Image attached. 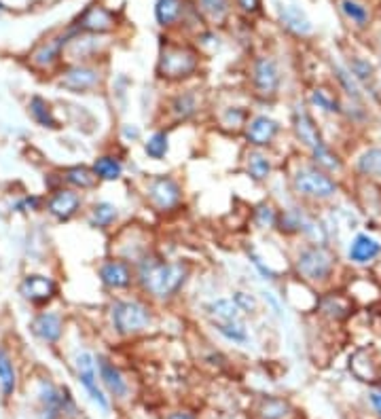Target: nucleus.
<instances>
[{
	"instance_id": "obj_1",
	"label": "nucleus",
	"mask_w": 381,
	"mask_h": 419,
	"mask_svg": "<svg viewBox=\"0 0 381 419\" xmlns=\"http://www.w3.org/2000/svg\"><path fill=\"white\" fill-rule=\"evenodd\" d=\"M134 267L138 290L155 303L174 301L191 278V265L187 260H168L157 252H148Z\"/></svg>"
},
{
	"instance_id": "obj_2",
	"label": "nucleus",
	"mask_w": 381,
	"mask_h": 419,
	"mask_svg": "<svg viewBox=\"0 0 381 419\" xmlns=\"http://www.w3.org/2000/svg\"><path fill=\"white\" fill-rule=\"evenodd\" d=\"M290 125H293V134H295L297 142L303 148H307L311 164H316L318 168H322L329 174H339L343 170L341 157L322 138V132L305 102L295 104V109L290 113Z\"/></svg>"
},
{
	"instance_id": "obj_3",
	"label": "nucleus",
	"mask_w": 381,
	"mask_h": 419,
	"mask_svg": "<svg viewBox=\"0 0 381 419\" xmlns=\"http://www.w3.org/2000/svg\"><path fill=\"white\" fill-rule=\"evenodd\" d=\"M290 191L299 201L307 203H326L337 197L339 184L333 174L324 172L316 164H299L290 172Z\"/></svg>"
},
{
	"instance_id": "obj_4",
	"label": "nucleus",
	"mask_w": 381,
	"mask_h": 419,
	"mask_svg": "<svg viewBox=\"0 0 381 419\" xmlns=\"http://www.w3.org/2000/svg\"><path fill=\"white\" fill-rule=\"evenodd\" d=\"M337 254L329 244H307L297 252L295 274L307 286H324L335 276Z\"/></svg>"
},
{
	"instance_id": "obj_5",
	"label": "nucleus",
	"mask_w": 381,
	"mask_h": 419,
	"mask_svg": "<svg viewBox=\"0 0 381 419\" xmlns=\"http://www.w3.org/2000/svg\"><path fill=\"white\" fill-rule=\"evenodd\" d=\"M113 331L123 337H138L153 329L155 324V309L144 299H117L108 311Z\"/></svg>"
},
{
	"instance_id": "obj_6",
	"label": "nucleus",
	"mask_w": 381,
	"mask_h": 419,
	"mask_svg": "<svg viewBox=\"0 0 381 419\" xmlns=\"http://www.w3.org/2000/svg\"><path fill=\"white\" fill-rule=\"evenodd\" d=\"M199 72V51L191 45L168 42L161 47V54L155 66V74L159 81L166 83H182L193 79Z\"/></svg>"
},
{
	"instance_id": "obj_7",
	"label": "nucleus",
	"mask_w": 381,
	"mask_h": 419,
	"mask_svg": "<svg viewBox=\"0 0 381 419\" xmlns=\"http://www.w3.org/2000/svg\"><path fill=\"white\" fill-rule=\"evenodd\" d=\"M144 199L153 212L172 214L185 203V191L178 178L170 174H155L144 182Z\"/></svg>"
},
{
	"instance_id": "obj_8",
	"label": "nucleus",
	"mask_w": 381,
	"mask_h": 419,
	"mask_svg": "<svg viewBox=\"0 0 381 419\" xmlns=\"http://www.w3.org/2000/svg\"><path fill=\"white\" fill-rule=\"evenodd\" d=\"M250 85H252V93L258 100L263 102L276 100L282 89V70L278 60L271 56L254 58L250 66Z\"/></svg>"
},
{
	"instance_id": "obj_9",
	"label": "nucleus",
	"mask_w": 381,
	"mask_h": 419,
	"mask_svg": "<svg viewBox=\"0 0 381 419\" xmlns=\"http://www.w3.org/2000/svg\"><path fill=\"white\" fill-rule=\"evenodd\" d=\"M242 134H244L248 148L267 150L276 144L278 136L282 134V125H280V121H276L269 115H252Z\"/></svg>"
},
{
	"instance_id": "obj_10",
	"label": "nucleus",
	"mask_w": 381,
	"mask_h": 419,
	"mask_svg": "<svg viewBox=\"0 0 381 419\" xmlns=\"http://www.w3.org/2000/svg\"><path fill=\"white\" fill-rule=\"evenodd\" d=\"M100 282L111 290H127L136 284V267L121 256L106 258L98 269Z\"/></svg>"
},
{
	"instance_id": "obj_11",
	"label": "nucleus",
	"mask_w": 381,
	"mask_h": 419,
	"mask_svg": "<svg viewBox=\"0 0 381 419\" xmlns=\"http://www.w3.org/2000/svg\"><path fill=\"white\" fill-rule=\"evenodd\" d=\"M201 109H203L201 93L195 91V89H187V91L174 93V95L168 100L166 113H168L170 123L178 125V123H189V121H193V119L201 113Z\"/></svg>"
},
{
	"instance_id": "obj_12",
	"label": "nucleus",
	"mask_w": 381,
	"mask_h": 419,
	"mask_svg": "<svg viewBox=\"0 0 381 419\" xmlns=\"http://www.w3.org/2000/svg\"><path fill=\"white\" fill-rule=\"evenodd\" d=\"M77 375H79V381L81 386L87 390L89 398L102 409V411H108V398L104 396L102 388H100V373H98V364H95V358L89 354V351H83L77 356Z\"/></svg>"
},
{
	"instance_id": "obj_13",
	"label": "nucleus",
	"mask_w": 381,
	"mask_h": 419,
	"mask_svg": "<svg viewBox=\"0 0 381 419\" xmlns=\"http://www.w3.org/2000/svg\"><path fill=\"white\" fill-rule=\"evenodd\" d=\"M316 311L329 322H343L354 313V301L343 292H326L316 299Z\"/></svg>"
},
{
	"instance_id": "obj_14",
	"label": "nucleus",
	"mask_w": 381,
	"mask_h": 419,
	"mask_svg": "<svg viewBox=\"0 0 381 419\" xmlns=\"http://www.w3.org/2000/svg\"><path fill=\"white\" fill-rule=\"evenodd\" d=\"M60 85L72 93H85V91H93L102 85V72L93 66H83L77 64L72 68H68L66 72H62L60 77Z\"/></svg>"
},
{
	"instance_id": "obj_15",
	"label": "nucleus",
	"mask_w": 381,
	"mask_h": 419,
	"mask_svg": "<svg viewBox=\"0 0 381 419\" xmlns=\"http://www.w3.org/2000/svg\"><path fill=\"white\" fill-rule=\"evenodd\" d=\"M98 373H100L102 386L106 388V392L111 394L113 398H117V400L127 398V394H130V384H127L125 375L121 373V369H119V366H117L115 362H111L108 358L100 356V358H98Z\"/></svg>"
},
{
	"instance_id": "obj_16",
	"label": "nucleus",
	"mask_w": 381,
	"mask_h": 419,
	"mask_svg": "<svg viewBox=\"0 0 381 419\" xmlns=\"http://www.w3.org/2000/svg\"><path fill=\"white\" fill-rule=\"evenodd\" d=\"M81 195L72 189H58L47 201V209L51 216H56L58 221H70L79 209H81Z\"/></svg>"
},
{
	"instance_id": "obj_17",
	"label": "nucleus",
	"mask_w": 381,
	"mask_h": 419,
	"mask_svg": "<svg viewBox=\"0 0 381 419\" xmlns=\"http://www.w3.org/2000/svg\"><path fill=\"white\" fill-rule=\"evenodd\" d=\"M350 371L354 373V377L358 381H366V384H375L379 379L381 366L375 358V349L371 347H360L350 356Z\"/></svg>"
},
{
	"instance_id": "obj_18",
	"label": "nucleus",
	"mask_w": 381,
	"mask_h": 419,
	"mask_svg": "<svg viewBox=\"0 0 381 419\" xmlns=\"http://www.w3.org/2000/svg\"><path fill=\"white\" fill-rule=\"evenodd\" d=\"M379 254H381V244L366 233H358L348 246L350 263L358 265V267H366V265L375 263V260L379 258Z\"/></svg>"
},
{
	"instance_id": "obj_19",
	"label": "nucleus",
	"mask_w": 381,
	"mask_h": 419,
	"mask_svg": "<svg viewBox=\"0 0 381 419\" xmlns=\"http://www.w3.org/2000/svg\"><path fill=\"white\" fill-rule=\"evenodd\" d=\"M244 172L248 174V178L256 184L267 182L274 174V161L267 155V150L263 148H248L244 155Z\"/></svg>"
},
{
	"instance_id": "obj_20",
	"label": "nucleus",
	"mask_w": 381,
	"mask_h": 419,
	"mask_svg": "<svg viewBox=\"0 0 381 419\" xmlns=\"http://www.w3.org/2000/svg\"><path fill=\"white\" fill-rule=\"evenodd\" d=\"M20 292L24 294L26 301L34 303V305H42L47 301L53 299L56 294V282L47 276H38V274H32V276H26L22 286H20Z\"/></svg>"
},
{
	"instance_id": "obj_21",
	"label": "nucleus",
	"mask_w": 381,
	"mask_h": 419,
	"mask_svg": "<svg viewBox=\"0 0 381 419\" xmlns=\"http://www.w3.org/2000/svg\"><path fill=\"white\" fill-rule=\"evenodd\" d=\"M79 28L85 30V32H91V34H102V32H108L115 28V15L100 7V5H91L85 9V13L81 15L79 19Z\"/></svg>"
},
{
	"instance_id": "obj_22",
	"label": "nucleus",
	"mask_w": 381,
	"mask_h": 419,
	"mask_svg": "<svg viewBox=\"0 0 381 419\" xmlns=\"http://www.w3.org/2000/svg\"><path fill=\"white\" fill-rule=\"evenodd\" d=\"M62 331H64V324H62V318L58 316V313L42 311V313H38V316L32 320V333L38 339H42L45 343L60 341Z\"/></svg>"
},
{
	"instance_id": "obj_23",
	"label": "nucleus",
	"mask_w": 381,
	"mask_h": 419,
	"mask_svg": "<svg viewBox=\"0 0 381 419\" xmlns=\"http://www.w3.org/2000/svg\"><path fill=\"white\" fill-rule=\"evenodd\" d=\"M205 316L210 318V322H242L244 320L242 309L235 305L233 299H227V297L210 301L205 305Z\"/></svg>"
},
{
	"instance_id": "obj_24",
	"label": "nucleus",
	"mask_w": 381,
	"mask_h": 419,
	"mask_svg": "<svg viewBox=\"0 0 381 419\" xmlns=\"http://www.w3.org/2000/svg\"><path fill=\"white\" fill-rule=\"evenodd\" d=\"M278 15H280L282 26H284L288 32L297 34V36H307V34L313 32L311 22L307 19V15H305L297 5H280V7H278Z\"/></svg>"
},
{
	"instance_id": "obj_25",
	"label": "nucleus",
	"mask_w": 381,
	"mask_h": 419,
	"mask_svg": "<svg viewBox=\"0 0 381 419\" xmlns=\"http://www.w3.org/2000/svg\"><path fill=\"white\" fill-rule=\"evenodd\" d=\"M307 104L324 115H341L343 113L341 100L329 87H313L307 95Z\"/></svg>"
},
{
	"instance_id": "obj_26",
	"label": "nucleus",
	"mask_w": 381,
	"mask_h": 419,
	"mask_svg": "<svg viewBox=\"0 0 381 419\" xmlns=\"http://www.w3.org/2000/svg\"><path fill=\"white\" fill-rule=\"evenodd\" d=\"M182 17H185L182 0H157L155 3V19L161 28H172L180 24Z\"/></svg>"
},
{
	"instance_id": "obj_27",
	"label": "nucleus",
	"mask_w": 381,
	"mask_h": 419,
	"mask_svg": "<svg viewBox=\"0 0 381 419\" xmlns=\"http://www.w3.org/2000/svg\"><path fill=\"white\" fill-rule=\"evenodd\" d=\"M280 221V209L276 203L271 201H261L252 207V225L258 231H274L278 229Z\"/></svg>"
},
{
	"instance_id": "obj_28",
	"label": "nucleus",
	"mask_w": 381,
	"mask_h": 419,
	"mask_svg": "<svg viewBox=\"0 0 381 419\" xmlns=\"http://www.w3.org/2000/svg\"><path fill=\"white\" fill-rule=\"evenodd\" d=\"M91 168H93L95 176L100 180H104V182L119 180L123 176V170H125L123 161L119 159V157H115V155H100L98 159L93 161Z\"/></svg>"
},
{
	"instance_id": "obj_29",
	"label": "nucleus",
	"mask_w": 381,
	"mask_h": 419,
	"mask_svg": "<svg viewBox=\"0 0 381 419\" xmlns=\"http://www.w3.org/2000/svg\"><path fill=\"white\" fill-rule=\"evenodd\" d=\"M142 150L148 159L153 161H163L170 152V132L168 129H157L153 132L144 142H142Z\"/></svg>"
},
{
	"instance_id": "obj_30",
	"label": "nucleus",
	"mask_w": 381,
	"mask_h": 419,
	"mask_svg": "<svg viewBox=\"0 0 381 419\" xmlns=\"http://www.w3.org/2000/svg\"><path fill=\"white\" fill-rule=\"evenodd\" d=\"M195 3H197V13H201V17L214 26L225 24L231 11L229 0H195Z\"/></svg>"
},
{
	"instance_id": "obj_31",
	"label": "nucleus",
	"mask_w": 381,
	"mask_h": 419,
	"mask_svg": "<svg viewBox=\"0 0 381 419\" xmlns=\"http://www.w3.org/2000/svg\"><path fill=\"white\" fill-rule=\"evenodd\" d=\"M356 170L360 176L368 180H381V146L366 148L356 161Z\"/></svg>"
},
{
	"instance_id": "obj_32",
	"label": "nucleus",
	"mask_w": 381,
	"mask_h": 419,
	"mask_svg": "<svg viewBox=\"0 0 381 419\" xmlns=\"http://www.w3.org/2000/svg\"><path fill=\"white\" fill-rule=\"evenodd\" d=\"M68 45V36H60V38H51L47 42H42L34 54H32V62L40 68L51 66L60 58V51Z\"/></svg>"
},
{
	"instance_id": "obj_33",
	"label": "nucleus",
	"mask_w": 381,
	"mask_h": 419,
	"mask_svg": "<svg viewBox=\"0 0 381 419\" xmlns=\"http://www.w3.org/2000/svg\"><path fill=\"white\" fill-rule=\"evenodd\" d=\"M256 417L258 419H284L286 415H290V404L284 398H276V396H263L256 402Z\"/></svg>"
},
{
	"instance_id": "obj_34",
	"label": "nucleus",
	"mask_w": 381,
	"mask_h": 419,
	"mask_svg": "<svg viewBox=\"0 0 381 419\" xmlns=\"http://www.w3.org/2000/svg\"><path fill=\"white\" fill-rule=\"evenodd\" d=\"M119 219V207L111 201H98L91 207L89 214V225L95 229H108L113 227Z\"/></svg>"
},
{
	"instance_id": "obj_35",
	"label": "nucleus",
	"mask_w": 381,
	"mask_h": 419,
	"mask_svg": "<svg viewBox=\"0 0 381 419\" xmlns=\"http://www.w3.org/2000/svg\"><path fill=\"white\" fill-rule=\"evenodd\" d=\"M70 187L75 189H81V191H91L98 187L100 178L95 176L93 168H85V166H75V168H68L62 176Z\"/></svg>"
},
{
	"instance_id": "obj_36",
	"label": "nucleus",
	"mask_w": 381,
	"mask_h": 419,
	"mask_svg": "<svg viewBox=\"0 0 381 419\" xmlns=\"http://www.w3.org/2000/svg\"><path fill=\"white\" fill-rule=\"evenodd\" d=\"M250 119V111L246 106H225L223 113L219 115V123L227 132H244L246 123Z\"/></svg>"
},
{
	"instance_id": "obj_37",
	"label": "nucleus",
	"mask_w": 381,
	"mask_h": 419,
	"mask_svg": "<svg viewBox=\"0 0 381 419\" xmlns=\"http://www.w3.org/2000/svg\"><path fill=\"white\" fill-rule=\"evenodd\" d=\"M212 329L219 333L223 339H227L229 343H235V345H246L250 341V335H248V329L242 322H210Z\"/></svg>"
},
{
	"instance_id": "obj_38",
	"label": "nucleus",
	"mask_w": 381,
	"mask_h": 419,
	"mask_svg": "<svg viewBox=\"0 0 381 419\" xmlns=\"http://www.w3.org/2000/svg\"><path fill=\"white\" fill-rule=\"evenodd\" d=\"M28 109H30V115H32V119L38 123V125H42V127H58V121H56V117H53V113H51V106L47 104V100H42L40 95H34L32 100H30V104H28Z\"/></svg>"
},
{
	"instance_id": "obj_39",
	"label": "nucleus",
	"mask_w": 381,
	"mask_h": 419,
	"mask_svg": "<svg viewBox=\"0 0 381 419\" xmlns=\"http://www.w3.org/2000/svg\"><path fill=\"white\" fill-rule=\"evenodd\" d=\"M341 11H343V15H345L350 22H354L358 28H364V26L368 24V19H371L368 9H366L364 5L356 3V0H341Z\"/></svg>"
},
{
	"instance_id": "obj_40",
	"label": "nucleus",
	"mask_w": 381,
	"mask_h": 419,
	"mask_svg": "<svg viewBox=\"0 0 381 419\" xmlns=\"http://www.w3.org/2000/svg\"><path fill=\"white\" fill-rule=\"evenodd\" d=\"M0 388L3 392L9 396L15 390V369H13V362L11 358L0 349Z\"/></svg>"
},
{
	"instance_id": "obj_41",
	"label": "nucleus",
	"mask_w": 381,
	"mask_h": 419,
	"mask_svg": "<svg viewBox=\"0 0 381 419\" xmlns=\"http://www.w3.org/2000/svg\"><path fill=\"white\" fill-rule=\"evenodd\" d=\"M335 79L339 81L341 89L352 97V100H360L362 93H360V83L352 77V72L343 66H335Z\"/></svg>"
},
{
	"instance_id": "obj_42",
	"label": "nucleus",
	"mask_w": 381,
	"mask_h": 419,
	"mask_svg": "<svg viewBox=\"0 0 381 419\" xmlns=\"http://www.w3.org/2000/svg\"><path fill=\"white\" fill-rule=\"evenodd\" d=\"M348 70L352 72V77L358 83H368L373 79V72H375L373 66L366 60H362V58H352L350 64H348Z\"/></svg>"
},
{
	"instance_id": "obj_43",
	"label": "nucleus",
	"mask_w": 381,
	"mask_h": 419,
	"mask_svg": "<svg viewBox=\"0 0 381 419\" xmlns=\"http://www.w3.org/2000/svg\"><path fill=\"white\" fill-rule=\"evenodd\" d=\"M231 299L235 301V305L242 309V313H244V316H248V318L254 316V313L258 311V301H256V297L250 294V292H246V290H235Z\"/></svg>"
},
{
	"instance_id": "obj_44",
	"label": "nucleus",
	"mask_w": 381,
	"mask_h": 419,
	"mask_svg": "<svg viewBox=\"0 0 381 419\" xmlns=\"http://www.w3.org/2000/svg\"><path fill=\"white\" fill-rule=\"evenodd\" d=\"M246 254H248V258H250V263L254 265V269L263 276V280H269V282H276V280H278V274L265 263V260L261 258V254H256L254 250H248Z\"/></svg>"
},
{
	"instance_id": "obj_45",
	"label": "nucleus",
	"mask_w": 381,
	"mask_h": 419,
	"mask_svg": "<svg viewBox=\"0 0 381 419\" xmlns=\"http://www.w3.org/2000/svg\"><path fill=\"white\" fill-rule=\"evenodd\" d=\"M238 7L246 15H256L261 11V0H238Z\"/></svg>"
},
{
	"instance_id": "obj_46",
	"label": "nucleus",
	"mask_w": 381,
	"mask_h": 419,
	"mask_svg": "<svg viewBox=\"0 0 381 419\" xmlns=\"http://www.w3.org/2000/svg\"><path fill=\"white\" fill-rule=\"evenodd\" d=\"M263 297H265V301L271 305V309H274L276 316H278V318H284V313H282V311H284V307H282V303L276 299V294L271 292V290H263Z\"/></svg>"
},
{
	"instance_id": "obj_47",
	"label": "nucleus",
	"mask_w": 381,
	"mask_h": 419,
	"mask_svg": "<svg viewBox=\"0 0 381 419\" xmlns=\"http://www.w3.org/2000/svg\"><path fill=\"white\" fill-rule=\"evenodd\" d=\"M121 136H123L127 142H138L140 136H142V132H140L138 125H134V123H125V125L121 127Z\"/></svg>"
},
{
	"instance_id": "obj_48",
	"label": "nucleus",
	"mask_w": 381,
	"mask_h": 419,
	"mask_svg": "<svg viewBox=\"0 0 381 419\" xmlns=\"http://www.w3.org/2000/svg\"><path fill=\"white\" fill-rule=\"evenodd\" d=\"M368 400H371V404H373V409L379 413V417H381V390H373V392H368Z\"/></svg>"
},
{
	"instance_id": "obj_49",
	"label": "nucleus",
	"mask_w": 381,
	"mask_h": 419,
	"mask_svg": "<svg viewBox=\"0 0 381 419\" xmlns=\"http://www.w3.org/2000/svg\"><path fill=\"white\" fill-rule=\"evenodd\" d=\"M166 419H195V415H191L187 411H172Z\"/></svg>"
}]
</instances>
